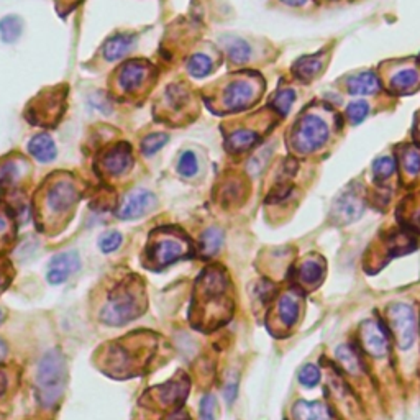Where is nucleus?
<instances>
[{"instance_id": "obj_1", "label": "nucleus", "mask_w": 420, "mask_h": 420, "mask_svg": "<svg viewBox=\"0 0 420 420\" xmlns=\"http://www.w3.org/2000/svg\"><path fill=\"white\" fill-rule=\"evenodd\" d=\"M230 281L220 266H209L200 273L195 283L192 309V323L199 330H212L231 317V302L229 300Z\"/></svg>"}, {"instance_id": "obj_2", "label": "nucleus", "mask_w": 420, "mask_h": 420, "mask_svg": "<svg viewBox=\"0 0 420 420\" xmlns=\"http://www.w3.org/2000/svg\"><path fill=\"white\" fill-rule=\"evenodd\" d=\"M144 307L146 302L143 289H138L133 283H124L112 291L107 304L100 312V322L112 327L126 325L138 318L144 312Z\"/></svg>"}, {"instance_id": "obj_3", "label": "nucleus", "mask_w": 420, "mask_h": 420, "mask_svg": "<svg viewBox=\"0 0 420 420\" xmlns=\"http://www.w3.org/2000/svg\"><path fill=\"white\" fill-rule=\"evenodd\" d=\"M66 361L59 350H50L41 356L37 371V392L41 405H56L66 388Z\"/></svg>"}, {"instance_id": "obj_4", "label": "nucleus", "mask_w": 420, "mask_h": 420, "mask_svg": "<svg viewBox=\"0 0 420 420\" xmlns=\"http://www.w3.org/2000/svg\"><path fill=\"white\" fill-rule=\"evenodd\" d=\"M130 341V340H128ZM128 341L122 340L108 347L105 354L104 368L113 378H130L138 374L137 366H143L150 354H138V345H130Z\"/></svg>"}, {"instance_id": "obj_5", "label": "nucleus", "mask_w": 420, "mask_h": 420, "mask_svg": "<svg viewBox=\"0 0 420 420\" xmlns=\"http://www.w3.org/2000/svg\"><path fill=\"white\" fill-rule=\"evenodd\" d=\"M328 140V125L322 117L307 115L300 117L296 124L294 135H292V143L294 148L300 153H309L317 150Z\"/></svg>"}, {"instance_id": "obj_6", "label": "nucleus", "mask_w": 420, "mask_h": 420, "mask_svg": "<svg viewBox=\"0 0 420 420\" xmlns=\"http://www.w3.org/2000/svg\"><path fill=\"white\" fill-rule=\"evenodd\" d=\"M389 328H391L397 347L410 348L417 336V317L409 304H392L388 309Z\"/></svg>"}, {"instance_id": "obj_7", "label": "nucleus", "mask_w": 420, "mask_h": 420, "mask_svg": "<svg viewBox=\"0 0 420 420\" xmlns=\"http://www.w3.org/2000/svg\"><path fill=\"white\" fill-rule=\"evenodd\" d=\"M363 212H365V199L358 186L347 187L336 197L334 207H332V217L340 225H348V223L358 220Z\"/></svg>"}, {"instance_id": "obj_8", "label": "nucleus", "mask_w": 420, "mask_h": 420, "mask_svg": "<svg viewBox=\"0 0 420 420\" xmlns=\"http://www.w3.org/2000/svg\"><path fill=\"white\" fill-rule=\"evenodd\" d=\"M156 205V197L146 189H135L128 192L117 210V217L122 220H135L146 216Z\"/></svg>"}, {"instance_id": "obj_9", "label": "nucleus", "mask_w": 420, "mask_h": 420, "mask_svg": "<svg viewBox=\"0 0 420 420\" xmlns=\"http://www.w3.org/2000/svg\"><path fill=\"white\" fill-rule=\"evenodd\" d=\"M361 345L373 358H383L389 352V334L379 321H368L361 325Z\"/></svg>"}, {"instance_id": "obj_10", "label": "nucleus", "mask_w": 420, "mask_h": 420, "mask_svg": "<svg viewBox=\"0 0 420 420\" xmlns=\"http://www.w3.org/2000/svg\"><path fill=\"white\" fill-rule=\"evenodd\" d=\"M191 389V381L186 374H179L176 379H171L166 384L153 388L150 392L160 405L166 407H179L186 401Z\"/></svg>"}, {"instance_id": "obj_11", "label": "nucleus", "mask_w": 420, "mask_h": 420, "mask_svg": "<svg viewBox=\"0 0 420 420\" xmlns=\"http://www.w3.org/2000/svg\"><path fill=\"white\" fill-rule=\"evenodd\" d=\"M81 268V258L76 251H63L55 255L48 262L46 279L52 286L68 281Z\"/></svg>"}, {"instance_id": "obj_12", "label": "nucleus", "mask_w": 420, "mask_h": 420, "mask_svg": "<svg viewBox=\"0 0 420 420\" xmlns=\"http://www.w3.org/2000/svg\"><path fill=\"white\" fill-rule=\"evenodd\" d=\"M187 255V247L184 245L182 240L174 238H163L158 240L151 245L150 248V261L153 265L160 266H169L173 262L182 260Z\"/></svg>"}, {"instance_id": "obj_13", "label": "nucleus", "mask_w": 420, "mask_h": 420, "mask_svg": "<svg viewBox=\"0 0 420 420\" xmlns=\"http://www.w3.org/2000/svg\"><path fill=\"white\" fill-rule=\"evenodd\" d=\"M256 99V87L249 81H235L225 87L223 105L231 112L243 111Z\"/></svg>"}, {"instance_id": "obj_14", "label": "nucleus", "mask_w": 420, "mask_h": 420, "mask_svg": "<svg viewBox=\"0 0 420 420\" xmlns=\"http://www.w3.org/2000/svg\"><path fill=\"white\" fill-rule=\"evenodd\" d=\"M48 207L51 212L63 213L71 210L79 199V192L73 182L69 181H59L48 191Z\"/></svg>"}, {"instance_id": "obj_15", "label": "nucleus", "mask_w": 420, "mask_h": 420, "mask_svg": "<svg viewBox=\"0 0 420 420\" xmlns=\"http://www.w3.org/2000/svg\"><path fill=\"white\" fill-rule=\"evenodd\" d=\"M102 166L112 176H122L133 166V153L128 143H118L102 156Z\"/></svg>"}, {"instance_id": "obj_16", "label": "nucleus", "mask_w": 420, "mask_h": 420, "mask_svg": "<svg viewBox=\"0 0 420 420\" xmlns=\"http://www.w3.org/2000/svg\"><path fill=\"white\" fill-rule=\"evenodd\" d=\"M148 73H150V68L144 61H128V63L122 66L120 73H118V86L125 92L138 89L146 81Z\"/></svg>"}, {"instance_id": "obj_17", "label": "nucleus", "mask_w": 420, "mask_h": 420, "mask_svg": "<svg viewBox=\"0 0 420 420\" xmlns=\"http://www.w3.org/2000/svg\"><path fill=\"white\" fill-rule=\"evenodd\" d=\"M294 420H334L330 409L321 401H297L292 407Z\"/></svg>"}, {"instance_id": "obj_18", "label": "nucleus", "mask_w": 420, "mask_h": 420, "mask_svg": "<svg viewBox=\"0 0 420 420\" xmlns=\"http://www.w3.org/2000/svg\"><path fill=\"white\" fill-rule=\"evenodd\" d=\"M28 151L39 163H51L58 155L56 144L48 133H38L30 140Z\"/></svg>"}, {"instance_id": "obj_19", "label": "nucleus", "mask_w": 420, "mask_h": 420, "mask_svg": "<svg viewBox=\"0 0 420 420\" xmlns=\"http://www.w3.org/2000/svg\"><path fill=\"white\" fill-rule=\"evenodd\" d=\"M133 43H135V37L128 33H120V35H115V37L108 38L107 41H105L104 50H102L104 58L107 61H111V63L122 59L126 52L133 48Z\"/></svg>"}, {"instance_id": "obj_20", "label": "nucleus", "mask_w": 420, "mask_h": 420, "mask_svg": "<svg viewBox=\"0 0 420 420\" xmlns=\"http://www.w3.org/2000/svg\"><path fill=\"white\" fill-rule=\"evenodd\" d=\"M299 312H300V305L299 299H297L296 294L292 292H286L279 297L278 300V315L279 321L283 322L284 327L291 328L296 325V322L299 321Z\"/></svg>"}, {"instance_id": "obj_21", "label": "nucleus", "mask_w": 420, "mask_h": 420, "mask_svg": "<svg viewBox=\"0 0 420 420\" xmlns=\"http://www.w3.org/2000/svg\"><path fill=\"white\" fill-rule=\"evenodd\" d=\"M335 356L338 360L340 366L350 374H360L365 371V363H363L361 354L352 345H340L336 348Z\"/></svg>"}, {"instance_id": "obj_22", "label": "nucleus", "mask_w": 420, "mask_h": 420, "mask_svg": "<svg viewBox=\"0 0 420 420\" xmlns=\"http://www.w3.org/2000/svg\"><path fill=\"white\" fill-rule=\"evenodd\" d=\"M323 276H325V262L321 258L310 256L300 265L299 278L300 281L307 286H317L322 283Z\"/></svg>"}, {"instance_id": "obj_23", "label": "nucleus", "mask_w": 420, "mask_h": 420, "mask_svg": "<svg viewBox=\"0 0 420 420\" xmlns=\"http://www.w3.org/2000/svg\"><path fill=\"white\" fill-rule=\"evenodd\" d=\"M348 89L354 95H368L374 94L379 89V81L376 77L374 73L365 71L356 74L348 81Z\"/></svg>"}, {"instance_id": "obj_24", "label": "nucleus", "mask_w": 420, "mask_h": 420, "mask_svg": "<svg viewBox=\"0 0 420 420\" xmlns=\"http://www.w3.org/2000/svg\"><path fill=\"white\" fill-rule=\"evenodd\" d=\"M258 140H260V137H258L256 131L236 130L233 133H230L229 138H227V150L230 153L248 151L249 148L255 146Z\"/></svg>"}, {"instance_id": "obj_25", "label": "nucleus", "mask_w": 420, "mask_h": 420, "mask_svg": "<svg viewBox=\"0 0 420 420\" xmlns=\"http://www.w3.org/2000/svg\"><path fill=\"white\" fill-rule=\"evenodd\" d=\"M322 64L321 56H304L294 64V74L300 81H310L321 73Z\"/></svg>"}, {"instance_id": "obj_26", "label": "nucleus", "mask_w": 420, "mask_h": 420, "mask_svg": "<svg viewBox=\"0 0 420 420\" xmlns=\"http://www.w3.org/2000/svg\"><path fill=\"white\" fill-rule=\"evenodd\" d=\"M417 84H419V74L415 69L410 68L399 69V71L394 74L391 79V89L399 92V94H405V92L412 90Z\"/></svg>"}, {"instance_id": "obj_27", "label": "nucleus", "mask_w": 420, "mask_h": 420, "mask_svg": "<svg viewBox=\"0 0 420 420\" xmlns=\"http://www.w3.org/2000/svg\"><path fill=\"white\" fill-rule=\"evenodd\" d=\"M23 32V23L20 17L7 15L0 20V37L3 43H15Z\"/></svg>"}, {"instance_id": "obj_28", "label": "nucleus", "mask_w": 420, "mask_h": 420, "mask_svg": "<svg viewBox=\"0 0 420 420\" xmlns=\"http://www.w3.org/2000/svg\"><path fill=\"white\" fill-rule=\"evenodd\" d=\"M225 48H227V55H229V58L231 63L235 64H243L247 63L249 59V56H251V48L245 39L240 38H230L225 41Z\"/></svg>"}, {"instance_id": "obj_29", "label": "nucleus", "mask_w": 420, "mask_h": 420, "mask_svg": "<svg viewBox=\"0 0 420 420\" xmlns=\"http://www.w3.org/2000/svg\"><path fill=\"white\" fill-rule=\"evenodd\" d=\"M187 71H189L191 76L195 79L207 77L209 74L213 71V63L207 55L195 52V55H192L191 59L187 61Z\"/></svg>"}, {"instance_id": "obj_30", "label": "nucleus", "mask_w": 420, "mask_h": 420, "mask_svg": "<svg viewBox=\"0 0 420 420\" xmlns=\"http://www.w3.org/2000/svg\"><path fill=\"white\" fill-rule=\"evenodd\" d=\"M223 245V231L217 227H212V229L205 230L202 235V251L204 255L212 256L216 255L218 249L222 248Z\"/></svg>"}, {"instance_id": "obj_31", "label": "nucleus", "mask_w": 420, "mask_h": 420, "mask_svg": "<svg viewBox=\"0 0 420 420\" xmlns=\"http://www.w3.org/2000/svg\"><path fill=\"white\" fill-rule=\"evenodd\" d=\"M199 171V160H197L194 151H184L178 163V173L184 178L195 176Z\"/></svg>"}, {"instance_id": "obj_32", "label": "nucleus", "mask_w": 420, "mask_h": 420, "mask_svg": "<svg viewBox=\"0 0 420 420\" xmlns=\"http://www.w3.org/2000/svg\"><path fill=\"white\" fill-rule=\"evenodd\" d=\"M321 368L317 365H312V363H307V365H304L299 370V383L305 388H315L321 383Z\"/></svg>"}, {"instance_id": "obj_33", "label": "nucleus", "mask_w": 420, "mask_h": 420, "mask_svg": "<svg viewBox=\"0 0 420 420\" xmlns=\"http://www.w3.org/2000/svg\"><path fill=\"white\" fill-rule=\"evenodd\" d=\"M169 137L166 133H151L142 142V151L144 156H153L156 155L161 148L168 143Z\"/></svg>"}, {"instance_id": "obj_34", "label": "nucleus", "mask_w": 420, "mask_h": 420, "mask_svg": "<svg viewBox=\"0 0 420 420\" xmlns=\"http://www.w3.org/2000/svg\"><path fill=\"white\" fill-rule=\"evenodd\" d=\"M296 100V94L294 90L292 89H284V90H279L278 94L274 95L273 99V107L276 112H279L281 115H286V113L291 111L292 104H294Z\"/></svg>"}, {"instance_id": "obj_35", "label": "nucleus", "mask_w": 420, "mask_h": 420, "mask_svg": "<svg viewBox=\"0 0 420 420\" xmlns=\"http://www.w3.org/2000/svg\"><path fill=\"white\" fill-rule=\"evenodd\" d=\"M396 169V161L389 156L378 158L373 164V173L378 179H388Z\"/></svg>"}, {"instance_id": "obj_36", "label": "nucleus", "mask_w": 420, "mask_h": 420, "mask_svg": "<svg viewBox=\"0 0 420 420\" xmlns=\"http://www.w3.org/2000/svg\"><path fill=\"white\" fill-rule=\"evenodd\" d=\"M122 245V233L120 231H108V233L102 235L99 242V248L102 253H112L118 249Z\"/></svg>"}, {"instance_id": "obj_37", "label": "nucleus", "mask_w": 420, "mask_h": 420, "mask_svg": "<svg viewBox=\"0 0 420 420\" xmlns=\"http://www.w3.org/2000/svg\"><path fill=\"white\" fill-rule=\"evenodd\" d=\"M217 399L212 394H205L200 401V420H216Z\"/></svg>"}, {"instance_id": "obj_38", "label": "nucleus", "mask_w": 420, "mask_h": 420, "mask_svg": "<svg viewBox=\"0 0 420 420\" xmlns=\"http://www.w3.org/2000/svg\"><path fill=\"white\" fill-rule=\"evenodd\" d=\"M368 112H370V107H368V104L365 102H353L350 104V107L347 108V115L352 124H361L366 118Z\"/></svg>"}, {"instance_id": "obj_39", "label": "nucleus", "mask_w": 420, "mask_h": 420, "mask_svg": "<svg viewBox=\"0 0 420 420\" xmlns=\"http://www.w3.org/2000/svg\"><path fill=\"white\" fill-rule=\"evenodd\" d=\"M404 168L410 176L420 173V153L414 148H409L404 155Z\"/></svg>"}, {"instance_id": "obj_40", "label": "nucleus", "mask_w": 420, "mask_h": 420, "mask_svg": "<svg viewBox=\"0 0 420 420\" xmlns=\"http://www.w3.org/2000/svg\"><path fill=\"white\" fill-rule=\"evenodd\" d=\"M19 176V169L15 163H7L0 171V184H10Z\"/></svg>"}, {"instance_id": "obj_41", "label": "nucleus", "mask_w": 420, "mask_h": 420, "mask_svg": "<svg viewBox=\"0 0 420 420\" xmlns=\"http://www.w3.org/2000/svg\"><path fill=\"white\" fill-rule=\"evenodd\" d=\"M235 397H236V383L233 381V383H231V386L229 383V386H227V389H225V399L230 404V402H233Z\"/></svg>"}, {"instance_id": "obj_42", "label": "nucleus", "mask_w": 420, "mask_h": 420, "mask_svg": "<svg viewBox=\"0 0 420 420\" xmlns=\"http://www.w3.org/2000/svg\"><path fill=\"white\" fill-rule=\"evenodd\" d=\"M7 386H8V381L6 371L0 370V396H3V392L7 391Z\"/></svg>"}, {"instance_id": "obj_43", "label": "nucleus", "mask_w": 420, "mask_h": 420, "mask_svg": "<svg viewBox=\"0 0 420 420\" xmlns=\"http://www.w3.org/2000/svg\"><path fill=\"white\" fill-rule=\"evenodd\" d=\"M7 227H8V223H7V220H6V217L2 216V213H0V235H3L7 231Z\"/></svg>"}, {"instance_id": "obj_44", "label": "nucleus", "mask_w": 420, "mask_h": 420, "mask_svg": "<svg viewBox=\"0 0 420 420\" xmlns=\"http://www.w3.org/2000/svg\"><path fill=\"white\" fill-rule=\"evenodd\" d=\"M6 356H7V345L0 340V360H3Z\"/></svg>"}, {"instance_id": "obj_45", "label": "nucleus", "mask_w": 420, "mask_h": 420, "mask_svg": "<svg viewBox=\"0 0 420 420\" xmlns=\"http://www.w3.org/2000/svg\"><path fill=\"white\" fill-rule=\"evenodd\" d=\"M283 2L289 3V6H302V3H304L305 0H283Z\"/></svg>"}, {"instance_id": "obj_46", "label": "nucleus", "mask_w": 420, "mask_h": 420, "mask_svg": "<svg viewBox=\"0 0 420 420\" xmlns=\"http://www.w3.org/2000/svg\"><path fill=\"white\" fill-rule=\"evenodd\" d=\"M6 321V312H3V309H0V323Z\"/></svg>"}, {"instance_id": "obj_47", "label": "nucleus", "mask_w": 420, "mask_h": 420, "mask_svg": "<svg viewBox=\"0 0 420 420\" xmlns=\"http://www.w3.org/2000/svg\"><path fill=\"white\" fill-rule=\"evenodd\" d=\"M3 284H6V281H3V278H2V274H0V291H2V287H3Z\"/></svg>"}]
</instances>
